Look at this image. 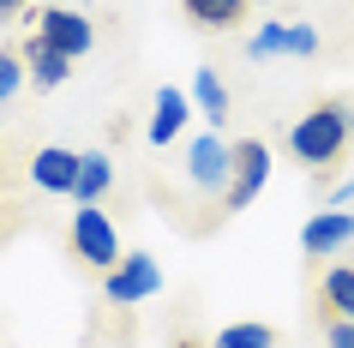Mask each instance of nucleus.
I'll return each instance as SVG.
<instances>
[{
  "label": "nucleus",
  "mask_w": 354,
  "mask_h": 348,
  "mask_svg": "<svg viewBox=\"0 0 354 348\" xmlns=\"http://www.w3.org/2000/svg\"><path fill=\"white\" fill-rule=\"evenodd\" d=\"M348 145H354V109L342 102V96L313 102V109L288 127V156H295L300 168H313V174L336 168L342 156H348Z\"/></svg>",
  "instance_id": "obj_1"
},
{
  "label": "nucleus",
  "mask_w": 354,
  "mask_h": 348,
  "mask_svg": "<svg viewBox=\"0 0 354 348\" xmlns=\"http://www.w3.org/2000/svg\"><path fill=\"white\" fill-rule=\"evenodd\" d=\"M66 246H73L78 264H91V271L109 276L114 264H120V235H114V222L102 217V204H78L73 210V228H66Z\"/></svg>",
  "instance_id": "obj_2"
},
{
  "label": "nucleus",
  "mask_w": 354,
  "mask_h": 348,
  "mask_svg": "<svg viewBox=\"0 0 354 348\" xmlns=\"http://www.w3.org/2000/svg\"><path fill=\"white\" fill-rule=\"evenodd\" d=\"M156 289H162V264H156L150 253H127L109 276H102V300H114V306L156 300Z\"/></svg>",
  "instance_id": "obj_3"
},
{
  "label": "nucleus",
  "mask_w": 354,
  "mask_h": 348,
  "mask_svg": "<svg viewBox=\"0 0 354 348\" xmlns=\"http://www.w3.org/2000/svg\"><path fill=\"white\" fill-rule=\"evenodd\" d=\"M264 181H270V150H264V138H234V174H228L223 210L228 217L246 210V204L264 192Z\"/></svg>",
  "instance_id": "obj_4"
},
{
  "label": "nucleus",
  "mask_w": 354,
  "mask_h": 348,
  "mask_svg": "<svg viewBox=\"0 0 354 348\" xmlns=\"http://www.w3.org/2000/svg\"><path fill=\"white\" fill-rule=\"evenodd\" d=\"M187 174L198 192H228V174H234V145H223V132H205V138H192L187 150Z\"/></svg>",
  "instance_id": "obj_5"
},
{
  "label": "nucleus",
  "mask_w": 354,
  "mask_h": 348,
  "mask_svg": "<svg viewBox=\"0 0 354 348\" xmlns=\"http://www.w3.org/2000/svg\"><path fill=\"white\" fill-rule=\"evenodd\" d=\"M37 30L55 42L66 60H84L91 42H96V24L84 19V12H73V6H37Z\"/></svg>",
  "instance_id": "obj_6"
},
{
  "label": "nucleus",
  "mask_w": 354,
  "mask_h": 348,
  "mask_svg": "<svg viewBox=\"0 0 354 348\" xmlns=\"http://www.w3.org/2000/svg\"><path fill=\"white\" fill-rule=\"evenodd\" d=\"M342 246H354V217L348 210H318V217H306V228H300V253L306 258H330Z\"/></svg>",
  "instance_id": "obj_7"
},
{
  "label": "nucleus",
  "mask_w": 354,
  "mask_h": 348,
  "mask_svg": "<svg viewBox=\"0 0 354 348\" xmlns=\"http://www.w3.org/2000/svg\"><path fill=\"white\" fill-rule=\"evenodd\" d=\"M30 186H37V192H60V199H73V186H78V150L42 145L37 156H30Z\"/></svg>",
  "instance_id": "obj_8"
},
{
  "label": "nucleus",
  "mask_w": 354,
  "mask_h": 348,
  "mask_svg": "<svg viewBox=\"0 0 354 348\" xmlns=\"http://www.w3.org/2000/svg\"><path fill=\"white\" fill-rule=\"evenodd\" d=\"M19 55H24V73H30V84H37V91H60V84L73 78V60L60 55L42 30H30V37H24Z\"/></svg>",
  "instance_id": "obj_9"
},
{
  "label": "nucleus",
  "mask_w": 354,
  "mask_h": 348,
  "mask_svg": "<svg viewBox=\"0 0 354 348\" xmlns=\"http://www.w3.org/2000/svg\"><path fill=\"white\" fill-rule=\"evenodd\" d=\"M187 114H192V96L174 91V84H162V91H156V114H150V145L168 150L180 132H187Z\"/></svg>",
  "instance_id": "obj_10"
},
{
  "label": "nucleus",
  "mask_w": 354,
  "mask_h": 348,
  "mask_svg": "<svg viewBox=\"0 0 354 348\" xmlns=\"http://www.w3.org/2000/svg\"><path fill=\"white\" fill-rule=\"evenodd\" d=\"M313 318H348L354 324V264L324 271V289H318V300H313Z\"/></svg>",
  "instance_id": "obj_11"
},
{
  "label": "nucleus",
  "mask_w": 354,
  "mask_h": 348,
  "mask_svg": "<svg viewBox=\"0 0 354 348\" xmlns=\"http://www.w3.org/2000/svg\"><path fill=\"white\" fill-rule=\"evenodd\" d=\"M187 96H192V109L205 114L210 127H223V120H228V84H223V73H216V66H198Z\"/></svg>",
  "instance_id": "obj_12"
},
{
  "label": "nucleus",
  "mask_w": 354,
  "mask_h": 348,
  "mask_svg": "<svg viewBox=\"0 0 354 348\" xmlns=\"http://www.w3.org/2000/svg\"><path fill=\"white\" fill-rule=\"evenodd\" d=\"M109 186H114L109 150H78V186H73V199H78V204H96Z\"/></svg>",
  "instance_id": "obj_13"
},
{
  "label": "nucleus",
  "mask_w": 354,
  "mask_h": 348,
  "mask_svg": "<svg viewBox=\"0 0 354 348\" xmlns=\"http://www.w3.org/2000/svg\"><path fill=\"white\" fill-rule=\"evenodd\" d=\"M246 6H252V0H187V19L198 24V30H234V24L246 19Z\"/></svg>",
  "instance_id": "obj_14"
},
{
  "label": "nucleus",
  "mask_w": 354,
  "mask_h": 348,
  "mask_svg": "<svg viewBox=\"0 0 354 348\" xmlns=\"http://www.w3.org/2000/svg\"><path fill=\"white\" fill-rule=\"evenodd\" d=\"M210 348H277V330L259 324V318H246V324H223L210 336Z\"/></svg>",
  "instance_id": "obj_15"
},
{
  "label": "nucleus",
  "mask_w": 354,
  "mask_h": 348,
  "mask_svg": "<svg viewBox=\"0 0 354 348\" xmlns=\"http://www.w3.org/2000/svg\"><path fill=\"white\" fill-rule=\"evenodd\" d=\"M246 55L252 60H270V55H288V24L282 19H264L252 37H246Z\"/></svg>",
  "instance_id": "obj_16"
},
{
  "label": "nucleus",
  "mask_w": 354,
  "mask_h": 348,
  "mask_svg": "<svg viewBox=\"0 0 354 348\" xmlns=\"http://www.w3.org/2000/svg\"><path fill=\"white\" fill-rule=\"evenodd\" d=\"M24 84V55L19 48H0V102H12Z\"/></svg>",
  "instance_id": "obj_17"
},
{
  "label": "nucleus",
  "mask_w": 354,
  "mask_h": 348,
  "mask_svg": "<svg viewBox=\"0 0 354 348\" xmlns=\"http://www.w3.org/2000/svg\"><path fill=\"white\" fill-rule=\"evenodd\" d=\"M288 55H295V60L318 55V30H313V24H288Z\"/></svg>",
  "instance_id": "obj_18"
},
{
  "label": "nucleus",
  "mask_w": 354,
  "mask_h": 348,
  "mask_svg": "<svg viewBox=\"0 0 354 348\" xmlns=\"http://www.w3.org/2000/svg\"><path fill=\"white\" fill-rule=\"evenodd\" d=\"M324 348H354V324L348 318H324Z\"/></svg>",
  "instance_id": "obj_19"
},
{
  "label": "nucleus",
  "mask_w": 354,
  "mask_h": 348,
  "mask_svg": "<svg viewBox=\"0 0 354 348\" xmlns=\"http://www.w3.org/2000/svg\"><path fill=\"white\" fill-rule=\"evenodd\" d=\"M348 199H354V174H348V181H342V186L330 192V204H348Z\"/></svg>",
  "instance_id": "obj_20"
},
{
  "label": "nucleus",
  "mask_w": 354,
  "mask_h": 348,
  "mask_svg": "<svg viewBox=\"0 0 354 348\" xmlns=\"http://www.w3.org/2000/svg\"><path fill=\"white\" fill-rule=\"evenodd\" d=\"M24 12V0H0V19H19Z\"/></svg>",
  "instance_id": "obj_21"
},
{
  "label": "nucleus",
  "mask_w": 354,
  "mask_h": 348,
  "mask_svg": "<svg viewBox=\"0 0 354 348\" xmlns=\"http://www.w3.org/2000/svg\"><path fill=\"white\" fill-rule=\"evenodd\" d=\"M174 348H210V342H192V336H180V342H174Z\"/></svg>",
  "instance_id": "obj_22"
}]
</instances>
